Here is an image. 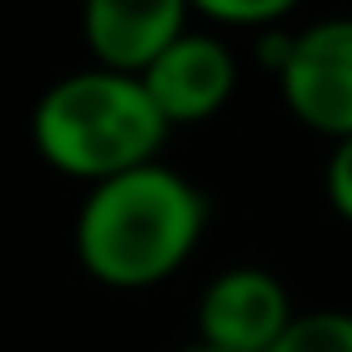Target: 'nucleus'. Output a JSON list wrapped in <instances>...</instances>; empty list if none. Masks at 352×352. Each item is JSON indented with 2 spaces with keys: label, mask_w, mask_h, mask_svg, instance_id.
I'll use <instances>...</instances> for the list:
<instances>
[{
  "label": "nucleus",
  "mask_w": 352,
  "mask_h": 352,
  "mask_svg": "<svg viewBox=\"0 0 352 352\" xmlns=\"http://www.w3.org/2000/svg\"><path fill=\"white\" fill-rule=\"evenodd\" d=\"M208 227V198L169 164H140L87 188L78 208V261L111 289H150L188 265Z\"/></svg>",
  "instance_id": "1"
},
{
  "label": "nucleus",
  "mask_w": 352,
  "mask_h": 352,
  "mask_svg": "<svg viewBox=\"0 0 352 352\" xmlns=\"http://www.w3.org/2000/svg\"><path fill=\"white\" fill-rule=\"evenodd\" d=\"M30 135L44 164L97 188L116 174L155 164L169 126L140 78L87 68L44 87L30 116Z\"/></svg>",
  "instance_id": "2"
},
{
  "label": "nucleus",
  "mask_w": 352,
  "mask_h": 352,
  "mask_svg": "<svg viewBox=\"0 0 352 352\" xmlns=\"http://www.w3.org/2000/svg\"><path fill=\"white\" fill-rule=\"evenodd\" d=\"M285 107L299 126L333 145L352 135V15L318 20L289 39V58L275 73Z\"/></svg>",
  "instance_id": "3"
},
{
  "label": "nucleus",
  "mask_w": 352,
  "mask_h": 352,
  "mask_svg": "<svg viewBox=\"0 0 352 352\" xmlns=\"http://www.w3.org/2000/svg\"><path fill=\"white\" fill-rule=\"evenodd\" d=\"M289 289L265 265H232L198 299V342L222 352H270L289 328Z\"/></svg>",
  "instance_id": "4"
},
{
  "label": "nucleus",
  "mask_w": 352,
  "mask_h": 352,
  "mask_svg": "<svg viewBox=\"0 0 352 352\" xmlns=\"http://www.w3.org/2000/svg\"><path fill=\"white\" fill-rule=\"evenodd\" d=\"M155 111L164 126H198L212 121L236 97V54L217 34H179L145 73H140Z\"/></svg>",
  "instance_id": "5"
},
{
  "label": "nucleus",
  "mask_w": 352,
  "mask_h": 352,
  "mask_svg": "<svg viewBox=\"0 0 352 352\" xmlns=\"http://www.w3.org/2000/svg\"><path fill=\"white\" fill-rule=\"evenodd\" d=\"M188 0H82V39L107 73L140 78L179 34H188Z\"/></svg>",
  "instance_id": "6"
},
{
  "label": "nucleus",
  "mask_w": 352,
  "mask_h": 352,
  "mask_svg": "<svg viewBox=\"0 0 352 352\" xmlns=\"http://www.w3.org/2000/svg\"><path fill=\"white\" fill-rule=\"evenodd\" d=\"M270 352H352V314L347 309L294 314Z\"/></svg>",
  "instance_id": "7"
},
{
  "label": "nucleus",
  "mask_w": 352,
  "mask_h": 352,
  "mask_svg": "<svg viewBox=\"0 0 352 352\" xmlns=\"http://www.w3.org/2000/svg\"><path fill=\"white\" fill-rule=\"evenodd\" d=\"M299 0H188V10L208 15L212 25H241V30H275Z\"/></svg>",
  "instance_id": "8"
},
{
  "label": "nucleus",
  "mask_w": 352,
  "mask_h": 352,
  "mask_svg": "<svg viewBox=\"0 0 352 352\" xmlns=\"http://www.w3.org/2000/svg\"><path fill=\"white\" fill-rule=\"evenodd\" d=\"M323 188H328V203L333 212L352 227V135L333 145L328 155V169H323Z\"/></svg>",
  "instance_id": "9"
},
{
  "label": "nucleus",
  "mask_w": 352,
  "mask_h": 352,
  "mask_svg": "<svg viewBox=\"0 0 352 352\" xmlns=\"http://www.w3.org/2000/svg\"><path fill=\"white\" fill-rule=\"evenodd\" d=\"M179 352H222V347H208V342H188V347H179Z\"/></svg>",
  "instance_id": "10"
}]
</instances>
